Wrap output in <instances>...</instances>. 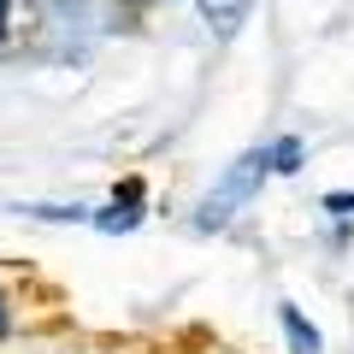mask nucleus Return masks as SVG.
<instances>
[{
	"label": "nucleus",
	"mask_w": 354,
	"mask_h": 354,
	"mask_svg": "<svg viewBox=\"0 0 354 354\" xmlns=\"http://www.w3.org/2000/svg\"><path fill=\"white\" fill-rule=\"evenodd\" d=\"M266 171H272V153L266 148H248L242 160H230V171L213 183V195L201 201V213H195V225L201 230H218V225H230V213H236L242 201H248L254 189L266 183Z\"/></svg>",
	"instance_id": "f257e3e1"
},
{
	"label": "nucleus",
	"mask_w": 354,
	"mask_h": 354,
	"mask_svg": "<svg viewBox=\"0 0 354 354\" xmlns=\"http://www.w3.org/2000/svg\"><path fill=\"white\" fill-rule=\"evenodd\" d=\"M254 0H201V18L213 24V36H236L242 24H248Z\"/></svg>",
	"instance_id": "f03ea898"
},
{
	"label": "nucleus",
	"mask_w": 354,
	"mask_h": 354,
	"mask_svg": "<svg viewBox=\"0 0 354 354\" xmlns=\"http://www.w3.org/2000/svg\"><path fill=\"white\" fill-rule=\"evenodd\" d=\"M278 319H283V337H290V348H295V354H325V342H319V330L301 319V307L283 301V307H278Z\"/></svg>",
	"instance_id": "7ed1b4c3"
},
{
	"label": "nucleus",
	"mask_w": 354,
	"mask_h": 354,
	"mask_svg": "<svg viewBox=\"0 0 354 354\" xmlns=\"http://www.w3.org/2000/svg\"><path fill=\"white\" fill-rule=\"evenodd\" d=\"M95 225H101V230H130V225H136V207H130V201L118 207V201H113L106 213H95Z\"/></svg>",
	"instance_id": "20e7f679"
},
{
	"label": "nucleus",
	"mask_w": 354,
	"mask_h": 354,
	"mask_svg": "<svg viewBox=\"0 0 354 354\" xmlns=\"http://www.w3.org/2000/svg\"><path fill=\"white\" fill-rule=\"evenodd\" d=\"M295 160H301V142H278L272 148V171H295Z\"/></svg>",
	"instance_id": "39448f33"
},
{
	"label": "nucleus",
	"mask_w": 354,
	"mask_h": 354,
	"mask_svg": "<svg viewBox=\"0 0 354 354\" xmlns=\"http://www.w3.org/2000/svg\"><path fill=\"white\" fill-rule=\"evenodd\" d=\"M24 213H36V218H59V225H65V218H71V225H77V218H88L83 207H24Z\"/></svg>",
	"instance_id": "423d86ee"
},
{
	"label": "nucleus",
	"mask_w": 354,
	"mask_h": 354,
	"mask_svg": "<svg viewBox=\"0 0 354 354\" xmlns=\"http://www.w3.org/2000/svg\"><path fill=\"white\" fill-rule=\"evenodd\" d=\"M6 325H12V319H6V301H0V337H6Z\"/></svg>",
	"instance_id": "0eeeda50"
},
{
	"label": "nucleus",
	"mask_w": 354,
	"mask_h": 354,
	"mask_svg": "<svg viewBox=\"0 0 354 354\" xmlns=\"http://www.w3.org/2000/svg\"><path fill=\"white\" fill-rule=\"evenodd\" d=\"M6 6H12V0H0V18H6Z\"/></svg>",
	"instance_id": "6e6552de"
}]
</instances>
